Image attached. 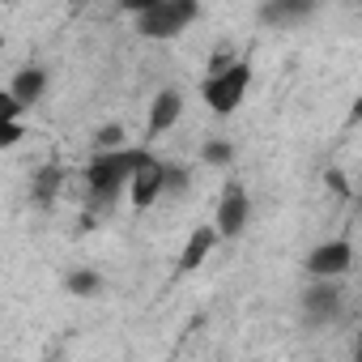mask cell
Returning <instances> with one entry per match:
<instances>
[{
    "label": "cell",
    "mask_w": 362,
    "mask_h": 362,
    "mask_svg": "<svg viewBox=\"0 0 362 362\" xmlns=\"http://www.w3.org/2000/svg\"><path fill=\"white\" fill-rule=\"evenodd\" d=\"M124 141H128V132H124L119 124H107V128L94 132V153H119Z\"/></svg>",
    "instance_id": "4fadbf2b"
},
{
    "label": "cell",
    "mask_w": 362,
    "mask_h": 362,
    "mask_svg": "<svg viewBox=\"0 0 362 362\" xmlns=\"http://www.w3.org/2000/svg\"><path fill=\"white\" fill-rule=\"evenodd\" d=\"M354 362H362V337H358V354H354Z\"/></svg>",
    "instance_id": "44dd1931"
},
{
    "label": "cell",
    "mask_w": 362,
    "mask_h": 362,
    "mask_svg": "<svg viewBox=\"0 0 362 362\" xmlns=\"http://www.w3.org/2000/svg\"><path fill=\"white\" fill-rule=\"evenodd\" d=\"M153 162L149 149H119V153H94V162L86 166V184H90V201L94 205H111L119 188L132 184V175L145 170Z\"/></svg>",
    "instance_id": "6da1fadb"
},
{
    "label": "cell",
    "mask_w": 362,
    "mask_h": 362,
    "mask_svg": "<svg viewBox=\"0 0 362 362\" xmlns=\"http://www.w3.org/2000/svg\"><path fill=\"white\" fill-rule=\"evenodd\" d=\"M22 111H26V107H22L9 90L0 94V124H18V119H22Z\"/></svg>",
    "instance_id": "2e32d148"
},
{
    "label": "cell",
    "mask_w": 362,
    "mask_h": 362,
    "mask_svg": "<svg viewBox=\"0 0 362 362\" xmlns=\"http://www.w3.org/2000/svg\"><path fill=\"white\" fill-rule=\"evenodd\" d=\"M349 119H358V124H362V94L354 98V107H349Z\"/></svg>",
    "instance_id": "ffe728a7"
},
{
    "label": "cell",
    "mask_w": 362,
    "mask_h": 362,
    "mask_svg": "<svg viewBox=\"0 0 362 362\" xmlns=\"http://www.w3.org/2000/svg\"><path fill=\"white\" fill-rule=\"evenodd\" d=\"M60 184H64V170H60V166H43V170L35 175V201H39V205H56Z\"/></svg>",
    "instance_id": "7c38bea8"
},
{
    "label": "cell",
    "mask_w": 362,
    "mask_h": 362,
    "mask_svg": "<svg viewBox=\"0 0 362 362\" xmlns=\"http://www.w3.org/2000/svg\"><path fill=\"white\" fill-rule=\"evenodd\" d=\"M22 136H26L22 119H18V124H0V145H5V149H13V145H18Z\"/></svg>",
    "instance_id": "ac0fdd59"
},
{
    "label": "cell",
    "mask_w": 362,
    "mask_h": 362,
    "mask_svg": "<svg viewBox=\"0 0 362 362\" xmlns=\"http://www.w3.org/2000/svg\"><path fill=\"white\" fill-rule=\"evenodd\" d=\"M247 214H252V205H247V188L239 184V179H230V184L222 188V201H218V235L222 239H239L243 235V226H247Z\"/></svg>",
    "instance_id": "277c9868"
},
{
    "label": "cell",
    "mask_w": 362,
    "mask_h": 362,
    "mask_svg": "<svg viewBox=\"0 0 362 362\" xmlns=\"http://www.w3.org/2000/svg\"><path fill=\"white\" fill-rule=\"evenodd\" d=\"M222 243V235H218V226H197L192 235H188V243H184V252H179V269L184 273H192V269H201L209 256H214V247Z\"/></svg>",
    "instance_id": "9c48e42d"
},
{
    "label": "cell",
    "mask_w": 362,
    "mask_h": 362,
    "mask_svg": "<svg viewBox=\"0 0 362 362\" xmlns=\"http://www.w3.org/2000/svg\"><path fill=\"white\" fill-rule=\"evenodd\" d=\"M184 192H188V170L166 162V192L162 197H184Z\"/></svg>",
    "instance_id": "9a60e30c"
},
{
    "label": "cell",
    "mask_w": 362,
    "mask_h": 362,
    "mask_svg": "<svg viewBox=\"0 0 362 362\" xmlns=\"http://www.w3.org/2000/svg\"><path fill=\"white\" fill-rule=\"evenodd\" d=\"M43 90H47V69H39V64L18 69V77L9 81V94H13L22 107H35V103L43 98Z\"/></svg>",
    "instance_id": "30bf717a"
},
{
    "label": "cell",
    "mask_w": 362,
    "mask_h": 362,
    "mask_svg": "<svg viewBox=\"0 0 362 362\" xmlns=\"http://www.w3.org/2000/svg\"><path fill=\"white\" fill-rule=\"evenodd\" d=\"M230 158H235V149H230L226 141H209V145H205V162H209V166H226Z\"/></svg>",
    "instance_id": "e0dca14e"
},
{
    "label": "cell",
    "mask_w": 362,
    "mask_h": 362,
    "mask_svg": "<svg viewBox=\"0 0 362 362\" xmlns=\"http://www.w3.org/2000/svg\"><path fill=\"white\" fill-rule=\"evenodd\" d=\"M328 188H332V192H341V197H349V184H345V175H337V170H328Z\"/></svg>",
    "instance_id": "d6986e66"
},
{
    "label": "cell",
    "mask_w": 362,
    "mask_h": 362,
    "mask_svg": "<svg viewBox=\"0 0 362 362\" xmlns=\"http://www.w3.org/2000/svg\"><path fill=\"white\" fill-rule=\"evenodd\" d=\"M247 86H252V64L239 60V64H230L226 73H205L201 94H205V103H209L214 115H235L239 103L247 98Z\"/></svg>",
    "instance_id": "3957f363"
},
{
    "label": "cell",
    "mask_w": 362,
    "mask_h": 362,
    "mask_svg": "<svg viewBox=\"0 0 362 362\" xmlns=\"http://www.w3.org/2000/svg\"><path fill=\"white\" fill-rule=\"evenodd\" d=\"M349 264H354V247H349V239L320 243V247L307 256V273H311V281H337L341 273H349Z\"/></svg>",
    "instance_id": "5b68a950"
},
{
    "label": "cell",
    "mask_w": 362,
    "mask_h": 362,
    "mask_svg": "<svg viewBox=\"0 0 362 362\" xmlns=\"http://www.w3.org/2000/svg\"><path fill=\"white\" fill-rule=\"evenodd\" d=\"M179 119H184V94H179V90H158L153 103H149V132L162 136V132H170Z\"/></svg>",
    "instance_id": "52a82bcc"
},
{
    "label": "cell",
    "mask_w": 362,
    "mask_h": 362,
    "mask_svg": "<svg viewBox=\"0 0 362 362\" xmlns=\"http://www.w3.org/2000/svg\"><path fill=\"white\" fill-rule=\"evenodd\" d=\"M303 307H307V320L311 324H324L341 311V286L337 281H315L307 294H303Z\"/></svg>",
    "instance_id": "ba28073f"
},
{
    "label": "cell",
    "mask_w": 362,
    "mask_h": 362,
    "mask_svg": "<svg viewBox=\"0 0 362 362\" xmlns=\"http://www.w3.org/2000/svg\"><path fill=\"white\" fill-rule=\"evenodd\" d=\"M94 290H98V273H90V269H77V273H69V294L86 298V294H94Z\"/></svg>",
    "instance_id": "5bb4252c"
},
{
    "label": "cell",
    "mask_w": 362,
    "mask_h": 362,
    "mask_svg": "<svg viewBox=\"0 0 362 362\" xmlns=\"http://www.w3.org/2000/svg\"><path fill=\"white\" fill-rule=\"evenodd\" d=\"M298 18H311V5H290V0H273V5H264L260 9V22H273V26H281V22H298Z\"/></svg>",
    "instance_id": "8fae6325"
},
{
    "label": "cell",
    "mask_w": 362,
    "mask_h": 362,
    "mask_svg": "<svg viewBox=\"0 0 362 362\" xmlns=\"http://www.w3.org/2000/svg\"><path fill=\"white\" fill-rule=\"evenodd\" d=\"M162 192H166V162H158V158H153L145 170H136V175H132L128 197H132V205H136V209H149Z\"/></svg>",
    "instance_id": "8992f818"
},
{
    "label": "cell",
    "mask_w": 362,
    "mask_h": 362,
    "mask_svg": "<svg viewBox=\"0 0 362 362\" xmlns=\"http://www.w3.org/2000/svg\"><path fill=\"white\" fill-rule=\"evenodd\" d=\"M197 18H201V5H192V0H145V9L136 13V30L145 39H175Z\"/></svg>",
    "instance_id": "7a4b0ae2"
}]
</instances>
